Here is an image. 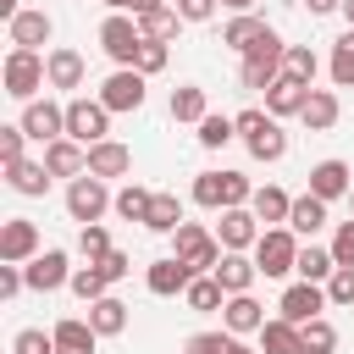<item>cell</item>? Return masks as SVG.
<instances>
[{
  "label": "cell",
  "mask_w": 354,
  "mask_h": 354,
  "mask_svg": "<svg viewBox=\"0 0 354 354\" xmlns=\"http://www.w3.org/2000/svg\"><path fill=\"white\" fill-rule=\"evenodd\" d=\"M72 293H77L83 304H94V299L111 293V277H105L100 266H77V271H72Z\"/></svg>",
  "instance_id": "f35d334b"
},
{
  "label": "cell",
  "mask_w": 354,
  "mask_h": 354,
  "mask_svg": "<svg viewBox=\"0 0 354 354\" xmlns=\"http://www.w3.org/2000/svg\"><path fill=\"white\" fill-rule=\"evenodd\" d=\"M254 266H260V277H288V271L299 266V238H293V227H266L260 243H254Z\"/></svg>",
  "instance_id": "8992f818"
},
{
  "label": "cell",
  "mask_w": 354,
  "mask_h": 354,
  "mask_svg": "<svg viewBox=\"0 0 354 354\" xmlns=\"http://www.w3.org/2000/svg\"><path fill=\"white\" fill-rule=\"evenodd\" d=\"M77 249L88 254V266H100V260L111 254V232H105V227L94 221V227H83V232H77Z\"/></svg>",
  "instance_id": "bcb514c9"
},
{
  "label": "cell",
  "mask_w": 354,
  "mask_h": 354,
  "mask_svg": "<svg viewBox=\"0 0 354 354\" xmlns=\"http://www.w3.org/2000/svg\"><path fill=\"white\" fill-rule=\"evenodd\" d=\"M232 354H254V348H243V343H232Z\"/></svg>",
  "instance_id": "94428289"
},
{
  "label": "cell",
  "mask_w": 354,
  "mask_h": 354,
  "mask_svg": "<svg viewBox=\"0 0 354 354\" xmlns=\"http://www.w3.org/2000/svg\"><path fill=\"white\" fill-rule=\"evenodd\" d=\"M160 6H166V0H133L127 11H133V17H149V11H160Z\"/></svg>",
  "instance_id": "9f6ffc18"
},
{
  "label": "cell",
  "mask_w": 354,
  "mask_h": 354,
  "mask_svg": "<svg viewBox=\"0 0 354 354\" xmlns=\"http://www.w3.org/2000/svg\"><path fill=\"white\" fill-rule=\"evenodd\" d=\"M11 354H61L55 348V332H39V326H22L11 337Z\"/></svg>",
  "instance_id": "ee69618b"
},
{
  "label": "cell",
  "mask_w": 354,
  "mask_h": 354,
  "mask_svg": "<svg viewBox=\"0 0 354 354\" xmlns=\"http://www.w3.org/2000/svg\"><path fill=\"white\" fill-rule=\"evenodd\" d=\"M348 205H354V194H348Z\"/></svg>",
  "instance_id": "6125c7cd"
},
{
  "label": "cell",
  "mask_w": 354,
  "mask_h": 354,
  "mask_svg": "<svg viewBox=\"0 0 354 354\" xmlns=\"http://www.w3.org/2000/svg\"><path fill=\"white\" fill-rule=\"evenodd\" d=\"M288 72V44H282V33L271 28L254 50H243V66H238V77H243V88H271L277 77Z\"/></svg>",
  "instance_id": "6da1fadb"
},
{
  "label": "cell",
  "mask_w": 354,
  "mask_h": 354,
  "mask_svg": "<svg viewBox=\"0 0 354 354\" xmlns=\"http://www.w3.org/2000/svg\"><path fill=\"white\" fill-rule=\"evenodd\" d=\"M177 28H183V17H177V6H160V11H149V17H138V33L144 39H177Z\"/></svg>",
  "instance_id": "74e56055"
},
{
  "label": "cell",
  "mask_w": 354,
  "mask_h": 354,
  "mask_svg": "<svg viewBox=\"0 0 354 354\" xmlns=\"http://www.w3.org/2000/svg\"><path fill=\"white\" fill-rule=\"evenodd\" d=\"M6 183H11L17 194L39 199V194L50 188V166H44V160H17V166H6Z\"/></svg>",
  "instance_id": "f1b7e54d"
},
{
  "label": "cell",
  "mask_w": 354,
  "mask_h": 354,
  "mask_svg": "<svg viewBox=\"0 0 354 354\" xmlns=\"http://www.w3.org/2000/svg\"><path fill=\"white\" fill-rule=\"evenodd\" d=\"M343 22H348V28H354V0H343Z\"/></svg>",
  "instance_id": "680465c9"
},
{
  "label": "cell",
  "mask_w": 354,
  "mask_h": 354,
  "mask_svg": "<svg viewBox=\"0 0 354 354\" xmlns=\"http://www.w3.org/2000/svg\"><path fill=\"white\" fill-rule=\"evenodd\" d=\"M266 33H271V22L254 17V11H243V17H232V22L221 28V44H232V50H254Z\"/></svg>",
  "instance_id": "d4e9b609"
},
{
  "label": "cell",
  "mask_w": 354,
  "mask_h": 354,
  "mask_svg": "<svg viewBox=\"0 0 354 354\" xmlns=\"http://www.w3.org/2000/svg\"><path fill=\"white\" fill-rule=\"evenodd\" d=\"M249 210H254V221H266V227H288V216H293V199H288L277 183H266V188H254Z\"/></svg>",
  "instance_id": "7402d4cb"
},
{
  "label": "cell",
  "mask_w": 354,
  "mask_h": 354,
  "mask_svg": "<svg viewBox=\"0 0 354 354\" xmlns=\"http://www.w3.org/2000/svg\"><path fill=\"white\" fill-rule=\"evenodd\" d=\"M0 83H6V94H11V100L33 105V94L50 83L44 55H39V50H11V55H6V66H0Z\"/></svg>",
  "instance_id": "277c9868"
},
{
  "label": "cell",
  "mask_w": 354,
  "mask_h": 354,
  "mask_svg": "<svg viewBox=\"0 0 354 354\" xmlns=\"http://www.w3.org/2000/svg\"><path fill=\"white\" fill-rule=\"evenodd\" d=\"M88 326H94L100 337H116V332H127V304H122L116 293L94 299V304H88Z\"/></svg>",
  "instance_id": "4316f807"
},
{
  "label": "cell",
  "mask_w": 354,
  "mask_h": 354,
  "mask_svg": "<svg viewBox=\"0 0 354 354\" xmlns=\"http://www.w3.org/2000/svg\"><path fill=\"white\" fill-rule=\"evenodd\" d=\"M61 354H66V348H61Z\"/></svg>",
  "instance_id": "be15d7a7"
},
{
  "label": "cell",
  "mask_w": 354,
  "mask_h": 354,
  "mask_svg": "<svg viewBox=\"0 0 354 354\" xmlns=\"http://www.w3.org/2000/svg\"><path fill=\"white\" fill-rule=\"evenodd\" d=\"M221 321H227V332L238 337V332H260V326H266V310L254 304V293H232V299L221 304Z\"/></svg>",
  "instance_id": "cb8c5ba5"
},
{
  "label": "cell",
  "mask_w": 354,
  "mask_h": 354,
  "mask_svg": "<svg viewBox=\"0 0 354 354\" xmlns=\"http://www.w3.org/2000/svg\"><path fill=\"white\" fill-rule=\"evenodd\" d=\"M105 210H116V194L105 188V177H94V171L72 177V188H66V216L83 221V227H94Z\"/></svg>",
  "instance_id": "5b68a950"
},
{
  "label": "cell",
  "mask_w": 354,
  "mask_h": 354,
  "mask_svg": "<svg viewBox=\"0 0 354 354\" xmlns=\"http://www.w3.org/2000/svg\"><path fill=\"white\" fill-rule=\"evenodd\" d=\"M310 194L315 199H343V194H354V171H348V160H315L310 166Z\"/></svg>",
  "instance_id": "9a60e30c"
},
{
  "label": "cell",
  "mask_w": 354,
  "mask_h": 354,
  "mask_svg": "<svg viewBox=\"0 0 354 354\" xmlns=\"http://www.w3.org/2000/svg\"><path fill=\"white\" fill-rule=\"evenodd\" d=\"M260 354H304L299 326H288L282 315H277V321H266V326H260Z\"/></svg>",
  "instance_id": "1f68e13d"
},
{
  "label": "cell",
  "mask_w": 354,
  "mask_h": 354,
  "mask_svg": "<svg viewBox=\"0 0 354 354\" xmlns=\"http://www.w3.org/2000/svg\"><path fill=\"white\" fill-rule=\"evenodd\" d=\"M293 271H299V282H321L326 288V277L337 271V260H332V249H315L310 243V249H299V266Z\"/></svg>",
  "instance_id": "836d02e7"
},
{
  "label": "cell",
  "mask_w": 354,
  "mask_h": 354,
  "mask_svg": "<svg viewBox=\"0 0 354 354\" xmlns=\"http://www.w3.org/2000/svg\"><path fill=\"white\" fill-rule=\"evenodd\" d=\"M33 254H44V249H39V227H33L28 216H11V221L0 227V260H6V266H28Z\"/></svg>",
  "instance_id": "4fadbf2b"
},
{
  "label": "cell",
  "mask_w": 354,
  "mask_h": 354,
  "mask_svg": "<svg viewBox=\"0 0 354 354\" xmlns=\"http://www.w3.org/2000/svg\"><path fill=\"white\" fill-rule=\"evenodd\" d=\"M332 260H337V266H354V221H337V232H332Z\"/></svg>",
  "instance_id": "f907efd6"
},
{
  "label": "cell",
  "mask_w": 354,
  "mask_h": 354,
  "mask_svg": "<svg viewBox=\"0 0 354 354\" xmlns=\"http://www.w3.org/2000/svg\"><path fill=\"white\" fill-rule=\"evenodd\" d=\"M232 122H238V138L249 144L254 160H282L288 155V133H282V122L271 111H238Z\"/></svg>",
  "instance_id": "7a4b0ae2"
},
{
  "label": "cell",
  "mask_w": 354,
  "mask_h": 354,
  "mask_svg": "<svg viewBox=\"0 0 354 354\" xmlns=\"http://www.w3.org/2000/svg\"><path fill=\"white\" fill-rule=\"evenodd\" d=\"M304 100H310V83H299V77H288V72L266 88V111H271L277 122H282V116H299V111H304Z\"/></svg>",
  "instance_id": "ac0fdd59"
},
{
  "label": "cell",
  "mask_w": 354,
  "mask_h": 354,
  "mask_svg": "<svg viewBox=\"0 0 354 354\" xmlns=\"http://www.w3.org/2000/svg\"><path fill=\"white\" fill-rule=\"evenodd\" d=\"M277 310H282V321H288V326L321 321V310H326V288H321V282H293V288H282Z\"/></svg>",
  "instance_id": "9c48e42d"
},
{
  "label": "cell",
  "mask_w": 354,
  "mask_h": 354,
  "mask_svg": "<svg viewBox=\"0 0 354 354\" xmlns=\"http://www.w3.org/2000/svg\"><path fill=\"white\" fill-rule=\"evenodd\" d=\"M22 133L39 138V144L66 138V105H55V100H33V105H22Z\"/></svg>",
  "instance_id": "7c38bea8"
},
{
  "label": "cell",
  "mask_w": 354,
  "mask_h": 354,
  "mask_svg": "<svg viewBox=\"0 0 354 354\" xmlns=\"http://www.w3.org/2000/svg\"><path fill=\"white\" fill-rule=\"evenodd\" d=\"M94 343H100V332L88 326V321H55V348H66V354H94Z\"/></svg>",
  "instance_id": "4dcf8cb0"
},
{
  "label": "cell",
  "mask_w": 354,
  "mask_h": 354,
  "mask_svg": "<svg viewBox=\"0 0 354 354\" xmlns=\"http://www.w3.org/2000/svg\"><path fill=\"white\" fill-rule=\"evenodd\" d=\"M44 166H50V177H83L88 171V149L72 144V138H55V144H44Z\"/></svg>",
  "instance_id": "ffe728a7"
},
{
  "label": "cell",
  "mask_w": 354,
  "mask_h": 354,
  "mask_svg": "<svg viewBox=\"0 0 354 354\" xmlns=\"http://www.w3.org/2000/svg\"><path fill=\"white\" fill-rule=\"evenodd\" d=\"M288 227H293V232H321V227H326V199H315V194H299V199H293V216H288Z\"/></svg>",
  "instance_id": "d6a6232c"
},
{
  "label": "cell",
  "mask_w": 354,
  "mask_h": 354,
  "mask_svg": "<svg viewBox=\"0 0 354 354\" xmlns=\"http://www.w3.org/2000/svg\"><path fill=\"white\" fill-rule=\"evenodd\" d=\"M88 171L94 177H127L133 171V149L127 144H116V138H105V144H88Z\"/></svg>",
  "instance_id": "d6986e66"
},
{
  "label": "cell",
  "mask_w": 354,
  "mask_h": 354,
  "mask_svg": "<svg viewBox=\"0 0 354 354\" xmlns=\"http://www.w3.org/2000/svg\"><path fill=\"white\" fill-rule=\"evenodd\" d=\"M260 221H254V210L249 205H238V210H221V221H216V238H221V249L227 254H243V249H254L260 243Z\"/></svg>",
  "instance_id": "30bf717a"
},
{
  "label": "cell",
  "mask_w": 354,
  "mask_h": 354,
  "mask_svg": "<svg viewBox=\"0 0 354 354\" xmlns=\"http://www.w3.org/2000/svg\"><path fill=\"white\" fill-rule=\"evenodd\" d=\"M194 205L227 210V171H199V177H194Z\"/></svg>",
  "instance_id": "d590c367"
},
{
  "label": "cell",
  "mask_w": 354,
  "mask_h": 354,
  "mask_svg": "<svg viewBox=\"0 0 354 354\" xmlns=\"http://www.w3.org/2000/svg\"><path fill=\"white\" fill-rule=\"evenodd\" d=\"M299 343H304V354H332L337 348V326L321 315V321H304L299 326Z\"/></svg>",
  "instance_id": "ab89813d"
},
{
  "label": "cell",
  "mask_w": 354,
  "mask_h": 354,
  "mask_svg": "<svg viewBox=\"0 0 354 354\" xmlns=\"http://www.w3.org/2000/svg\"><path fill=\"white\" fill-rule=\"evenodd\" d=\"M210 277H216V282L227 288V299H232V293H249V288H254V277H260V266H254L249 254H221V266H216Z\"/></svg>",
  "instance_id": "603a6c76"
},
{
  "label": "cell",
  "mask_w": 354,
  "mask_h": 354,
  "mask_svg": "<svg viewBox=\"0 0 354 354\" xmlns=\"http://www.w3.org/2000/svg\"><path fill=\"white\" fill-rule=\"evenodd\" d=\"M232 332H194L188 343H183V354H232Z\"/></svg>",
  "instance_id": "f6af8a7d"
},
{
  "label": "cell",
  "mask_w": 354,
  "mask_h": 354,
  "mask_svg": "<svg viewBox=\"0 0 354 354\" xmlns=\"http://www.w3.org/2000/svg\"><path fill=\"white\" fill-rule=\"evenodd\" d=\"M171 254H177L194 277H210V271L221 266V254H227V249H221V238H210L199 221H183V227L171 232Z\"/></svg>",
  "instance_id": "3957f363"
},
{
  "label": "cell",
  "mask_w": 354,
  "mask_h": 354,
  "mask_svg": "<svg viewBox=\"0 0 354 354\" xmlns=\"http://www.w3.org/2000/svg\"><path fill=\"white\" fill-rule=\"evenodd\" d=\"M160 66H166V44H160V39H144V44H138L133 72H144V77H149V72H160Z\"/></svg>",
  "instance_id": "c3c4849f"
},
{
  "label": "cell",
  "mask_w": 354,
  "mask_h": 354,
  "mask_svg": "<svg viewBox=\"0 0 354 354\" xmlns=\"http://www.w3.org/2000/svg\"><path fill=\"white\" fill-rule=\"evenodd\" d=\"M326 304H354V266H337L326 277Z\"/></svg>",
  "instance_id": "7dc6e473"
},
{
  "label": "cell",
  "mask_w": 354,
  "mask_h": 354,
  "mask_svg": "<svg viewBox=\"0 0 354 354\" xmlns=\"http://www.w3.org/2000/svg\"><path fill=\"white\" fill-rule=\"evenodd\" d=\"M221 6H227V11H238V17H243V11H254V6H260V0H221Z\"/></svg>",
  "instance_id": "6f0895ef"
},
{
  "label": "cell",
  "mask_w": 354,
  "mask_h": 354,
  "mask_svg": "<svg viewBox=\"0 0 354 354\" xmlns=\"http://www.w3.org/2000/svg\"><path fill=\"white\" fill-rule=\"evenodd\" d=\"M183 299H188V310H194V315H216V310L227 304V288H221L216 277H194Z\"/></svg>",
  "instance_id": "f546056e"
},
{
  "label": "cell",
  "mask_w": 354,
  "mask_h": 354,
  "mask_svg": "<svg viewBox=\"0 0 354 354\" xmlns=\"http://www.w3.org/2000/svg\"><path fill=\"white\" fill-rule=\"evenodd\" d=\"M337 116H343V105H337V94H332V88H310V100H304V111H299V122H304L310 133H326V127H337Z\"/></svg>",
  "instance_id": "44dd1931"
},
{
  "label": "cell",
  "mask_w": 354,
  "mask_h": 354,
  "mask_svg": "<svg viewBox=\"0 0 354 354\" xmlns=\"http://www.w3.org/2000/svg\"><path fill=\"white\" fill-rule=\"evenodd\" d=\"M100 105H105V111H138V105H144V72L116 66V72L100 83Z\"/></svg>",
  "instance_id": "8fae6325"
},
{
  "label": "cell",
  "mask_w": 354,
  "mask_h": 354,
  "mask_svg": "<svg viewBox=\"0 0 354 354\" xmlns=\"http://www.w3.org/2000/svg\"><path fill=\"white\" fill-rule=\"evenodd\" d=\"M44 72H50V88H77L83 83V55L61 44V50L44 55Z\"/></svg>",
  "instance_id": "484cf974"
},
{
  "label": "cell",
  "mask_w": 354,
  "mask_h": 354,
  "mask_svg": "<svg viewBox=\"0 0 354 354\" xmlns=\"http://www.w3.org/2000/svg\"><path fill=\"white\" fill-rule=\"evenodd\" d=\"M22 122H11V127H0V166H17L22 160Z\"/></svg>",
  "instance_id": "681fc988"
},
{
  "label": "cell",
  "mask_w": 354,
  "mask_h": 354,
  "mask_svg": "<svg viewBox=\"0 0 354 354\" xmlns=\"http://www.w3.org/2000/svg\"><path fill=\"white\" fill-rule=\"evenodd\" d=\"M326 72H332V83H337V88H354V28H343V39L332 44Z\"/></svg>",
  "instance_id": "e575fe53"
},
{
  "label": "cell",
  "mask_w": 354,
  "mask_h": 354,
  "mask_svg": "<svg viewBox=\"0 0 354 354\" xmlns=\"http://www.w3.org/2000/svg\"><path fill=\"white\" fill-rule=\"evenodd\" d=\"M138 44H144V33H138V22H133V17L111 11V17L100 22V50H105L116 66H133V61H138Z\"/></svg>",
  "instance_id": "ba28073f"
},
{
  "label": "cell",
  "mask_w": 354,
  "mask_h": 354,
  "mask_svg": "<svg viewBox=\"0 0 354 354\" xmlns=\"http://www.w3.org/2000/svg\"><path fill=\"white\" fill-rule=\"evenodd\" d=\"M22 277H28V288H33V293H55V288H66V282H72V266H66V254H61V249H44V254H33V260L22 266Z\"/></svg>",
  "instance_id": "5bb4252c"
},
{
  "label": "cell",
  "mask_w": 354,
  "mask_h": 354,
  "mask_svg": "<svg viewBox=\"0 0 354 354\" xmlns=\"http://www.w3.org/2000/svg\"><path fill=\"white\" fill-rule=\"evenodd\" d=\"M210 116V100H205V88L199 83H183V88H171V122H205Z\"/></svg>",
  "instance_id": "83f0119b"
},
{
  "label": "cell",
  "mask_w": 354,
  "mask_h": 354,
  "mask_svg": "<svg viewBox=\"0 0 354 354\" xmlns=\"http://www.w3.org/2000/svg\"><path fill=\"white\" fill-rule=\"evenodd\" d=\"M105 133H111V111L100 105V100H66V138L72 144H105Z\"/></svg>",
  "instance_id": "52a82bcc"
},
{
  "label": "cell",
  "mask_w": 354,
  "mask_h": 354,
  "mask_svg": "<svg viewBox=\"0 0 354 354\" xmlns=\"http://www.w3.org/2000/svg\"><path fill=\"white\" fill-rule=\"evenodd\" d=\"M310 6V17H326V11H343V0H304Z\"/></svg>",
  "instance_id": "11a10c76"
},
{
  "label": "cell",
  "mask_w": 354,
  "mask_h": 354,
  "mask_svg": "<svg viewBox=\"0 0 354 354\" xmlns=\"http://www.w3.org/2000/svg\"><path fill=\"white\" fill-rule=\"evenodd\" d=\"M144 282H149V293H155V299H171V293H188L194 271H188L177 254H166V260H155V266L144 271Z\"/></svg>",
  "instance_id": "e0dca14e"
},
{
  "label": "cell",
  "mask_w": 354,
  "mask_h": 354,
  "mask_svg": "<svg viewBox=\"0 0 354 354\" xmlns=\"http://www.w3.org/2000/svg\"><path fill=\"white\" fill-rule=\"evenodd\" d=\"M144 227H149V232H177V227H183V205H177V194H155Z\"/></svg>",
  "instance_id": "8d00e7d4"
},
{
  "label": "cell",
  "mask_w": 354,
  "mask_h": 354,
  "mask_svg": "<svg viewBox=\"0 0 354 354\" xmlns=\"http://www.w3.org/2000/svg\"><path fill=\"white\" fill-rule=\"evenodd\" d=\"M22 288H28V277H22V266H6V260H0V299H17Z\"/></svg>",
  "instance_id": "f5cc1de1"
},
{
  "label": "cell",
  "mask_w": 354,
  "mask_h": 354,
  "mask_svg": "<svg viewBox=\"0 0 354 354\" xmlns=\"http://www.w3.org/2000/svg\"><path fill=\"white\" fill-rule=\"evenodd\" d=\"M100 271H105V277H111V282H122V277H127V271H133V260H127V254H122V249H111V254H105V260H100Z\"/></svg>",
  "instance_id": "db71d44e"
},
{
  "label": "cell",
  "mask_w": 354,
  "mask_h": 354,
  "mask_svg": "<svg viewBox=\"0 0 354 354\" xmlns=\"http://www.w3.org/2000/svg\"><path fill=\"white\" fill-rule=\"evenodd\" d=\"M216 6H221V0H177V17H183V22H210Z\"/></svg>",
  "instance_id": "816d5d0a"
},
{
  "label": "cell",
  "mask_w": 354,
  "mask_h": 354,
  "mask_svg": "<svg viewBox=\"0 0 354 354\" xmlns=\"http://www.w3.org/2000/svg\"><path fill=\"white\" fill-rule=\"evenodd\" d=\"M227 138H238V122H232V116H216V111H210V116L199 122V144H205V149H221Z\"/></svg>",
  "instance_id": "7bdbcfd3"
},
{
  "label": "cell",
  "mask_w": 354,
  "mask_h": 354,
  "mask_svg": "<svg viewBox=\"0 0 354 354\" xmlns=\"http://www.w3.org/2000/svg\"><path fill=\"white\" fill-rule=\"evenodd\" d=\"M149 205H155V194H149V188H138V183H127V188L116 194V216H122V221H144V216H149Z\"/></svg>",
  "instance_id": "60d3db41"
},
{
  "label": "cell",
  "mask_w": 354,
  "mask_h": 354,
  "mask_svg": "<svg viewBox=\"0 0 354 354\" xmlns=\"http://www.w3.org/2000/svg\"><path fill=\"white\" fill-rule=\"evenodd\" d=\"M105 6H111V11H127V6H133V0H105Z\"/></svg>",
  "instance_id": "91938a15"
},
{
  "label": "cell",
  "mask_w": 354,
  "mask_h": 354,
  "mask_svg": "<svg viewBox=\"0 0 354 354\" xmlns=\"http://www.w3.org/2000/svg\"><path fill=\"white\" fill-rule=\"evenodd\" d=\"M6 33H11V50H39V44H50L55 22H50V11H17L6 22Z\"/></svg>",
  "instance_id": "2e32d148"
},
{
  "label": "cell",
  "mask_w": 354,
  "mask_h": 354,
  "mask_svg": "<svg viewBox=\"0 0 354 354\" xmlns=\"http://www.w3.org/2000/svg\"><path fill=\"white\" fill-rule=\"evenodd\" d=\"M315 72H321L315 50H310V44H288V77H299V83H310V88H315Z\"/></svg>",
  "instance_id": "b9f144b4"
}]
</instances>
